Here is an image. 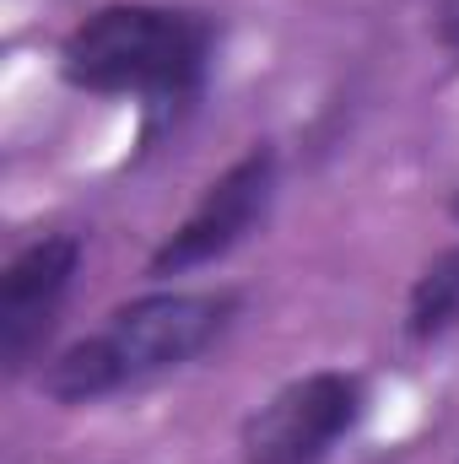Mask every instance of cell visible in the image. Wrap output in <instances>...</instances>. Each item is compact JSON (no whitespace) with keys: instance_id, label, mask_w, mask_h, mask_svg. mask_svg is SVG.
Wrapping results in <instances>:
<instances>
[{"instance_id":"1","label":"cell","mask_w":459,"mask_h":464,"mask_svg":"<svg viewBox=\"0 0 459 464\" xmlns=\"http://www.w3.org/2000/svg\"><path fill=\"white\" fill-rule=\"evenodd\" d=\"M217 65V22L190 5L109 0L60 38V82L87 98H124L141 146L195 114Z\"/></svg>"},{"instance_id":"2","label":"cell","mask_w":459,"mask_h":464,"mask_svg":"<svg viewBox=\"0 0 459 464\" xmlns=\"http://www.w3.org/2000/svg\"><path fill=\"white\" fill-rule=\"evenodd\" d=\"M243 297L232 286H151L103 314V324L38 367V394L49 405H98L124 389L157 383L200 362L238 324Z\"/></svg>"},{"instance_id":"6","label":"cell","mask_w":459,"mask_h":464,"mask_svg":"<svg viewBox=\"0 0 459 464\" xmlns=\"http://www.w3.org/2000/svg\"><path fill=\"white\" fill-rule=\"evenodd\" d=\"M459 330V243L433 254L405 292V341L438 346Z\"/></svg>"},{"instance_id":"5","label":"cell","mask_w":459,"mask_h":464,"mask_svg":"<svg viewBox=\"0 0 459 464\" xmlns=\"http://www.w3.org/2000/svg\"><path fill=\"white\" fill-rule=\"evenodd\" d=\"M87 237L82 232H44L22 243L0 270V372L22 378L60 324L71 286L82 276Z\"/></svg>"},{"instance_id":"8","label":"cell","mask_w":459,"mask_h":464,"mask_svg":"<svg viewBox=\"0 0 459 464\" xmlns=\"http://www.w3.org/2000/svg\"><path fill=\"white\" fill-rule=\"evenodd\" d=\"M449 217L459 222V184H454V195H449Z\"/></svg>"},{"instance_id":"3","label":"cell","mask_w":459,"mask_h":464,"mask_svg":"<svg viewBox=\"0 0 459 464\" xmlns=\"http://www.w3.org/2000/svg\"><path fill=\"white\" fill-rule=\"evenodd\" d=\"M367 421V378L346 367H314L287 378L238 427L243 464H330Z\"/></svg>"},{"instance_id":"7","label":"cell","mask_w":459,"mask_h":464,"mask_svg":"<svg viewBox=\"0 0 459 464\" xmlns=\"http://www.w3.org/2000/svg\"><path fill=\"white\" fill-rule=\"evenodd\" d=\"M438 38L459 49V0H449V5H444V16H438Z\"/></svg>"},{"instance_id":"4","label":"cell","mask_w":459,"mask_h":464,"mask_svg":"<svg viewBox=\"0 0 459 464\" xmlns=\"http://www.w3.org/2000/svg\"><path fill=\"white\" fill-rule=\"evenodd\" d=\"M276 189H281V151L270 140H254L200 189V200L184 211V222L151 248L146 276L173 281V276H195L206 265H222L232 248H243L270 222Z\"/></svg>"}]
</instances>
